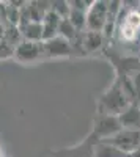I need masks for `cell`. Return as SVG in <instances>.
Listing matches in <instances>:
<instances>
[{"label": "cell", "mask_w": 140, "mask_h": 157, "mask_svg": "<svg viewBox=\"0 0 140 157\" xmlns=\"http://www.w3.org/2000/svg\"><path fill=\"white\" fill-rule=\"evenodd\" d=\"M129 105H131V102H129L128 96H126L124 90L121 86L115 85L109 91H106V93L103 94V98L99 99V113L118 116Z\"/></svg>", "instance_id": "1"}, {"label": "cell", "mask_w": 140, "mask_h": 157, "mask_svg": "<svg viewBox=\"0 0 140 157\" xmlns=\"http://www.w3.org/2000/svg\"><path fill=\"white\" fill-rule=\"evenodd\" d=\"M121 129L123 127L118 116L99 113L93 123V137L98 141H104V140L112 138L113 135H117Z\"/></svg>", "instance_id": "2"}, {"label": "cell", "mask_w": 140, "mask_h": 157, "mask_svg": "<svg viewBox=\"0 0 140 157\" xmlns=\"http://www.w3.org/2000/svg\"><path fill=\"white\" fill-rule=\"evenodd\" d=\"M109 21V6L107 2L98 0L91 2L87 11V29L88 32H103Z\"/></svg>", "instance_id": "3"}, {"label": "cell", "mask_w": 140, "mask_h": 157, "mask_svg": "<svg viewBox=\"0 0 140 157\" xmlns=\"http://www.w3.org/2000/svg\"><path fill=\"white\" fill-rule=\"evenodd\" d=\"M110 145L117 146L123 152L129 154L140 148V130H131V129H121L117 135H113L109 140H104Z\"/></svg>", "instance_id": "4"}, {"label": "cell", "mask_w": 140, "mask_h": 157, "mask_svg": "<svg viewBox=\"0 0 140 157\" xmlns=\"http://www.w3.org/2000/svg\"><path fill=\"white\" fill-rule=\"evenodd\" d=\"M72 52V44L68 39L57 36L54 39L43 43V54H47L49 57H66Z\"/></svg>", "instance_id": "5"}, {"label": "cell", "mask_w": 140, "mask_h": 157, "mask_svg": "<svg viewBox=\"0 0 140 157\" xmlns=\"http://www.w3.org/2000/svg\"><path fill=\"white\" fill-rule=\"evenodd\" d=\"M43 54V43H33V41H22L18 44L14 50V57L19 61H33Z\"/></svg>", "instance_id": "6"}, {"label": "cell", "mask_w": 140, "mask_h": 157, "mask_svg": "<svg viewBox=\"0 0 140 157\" xmlns=\"http://www.w3.org/2000/svg\"><path fill=\"white\" fill-rule=\"evenodd\" d=\"M118 120H120L123 129L140 130V107L131 104L128 109L123 110L118 115Z\"/></svg>", "instance_id": "7"}, {"label": "cell", "mask_w": 140, "mask_h": 157, "mask_svg": "<svg viewBox=\"0 0 140 157\" xmlns=\"http://www.w3.org/2000/svg\"><path fill=\"white\" fill-rule=\"evenodd\" d=\"M95 157H128V154L118 149L117 146L110 145L107 141H96L95 149H93Z\"/></svg>", "instance_id": "8"}, {"label": "cell", "mask_w": 140, "mask_h": 157, "mask_svg": "<svg viewBox=\"0 0 140 157\" xmlns=\"http://www.w3.org/2000/svg\"><path fill=\"white\" fill-rule=\"evenodd\" d=\"M25 41L43 43V24L41 22H29L22 25V32Z\"/></svg>", "instance_id": "9"}, {"label": "cell", "mask_w": 140, "mask_h": 157, "mask_svg": "<svg viewBox=\"0 0 140 157\" xmlns=\"http://www.w3.org/2000/svg\"><path fill=\"white\" fill-rule=\"evenodd\" d=\"M80 44L84 50L95 52L103 44V35H101V32H87V33L84 32L80 36Z\"/></svg>", "instance_id": "10"}, {"label": "cell", "mask_w": 140, "mask_h": 157, "mask_svg": "<svg viewBox=\"0 0 140 157\" xmlns=\"http://www.w3.org/2000/svg\"><path fill=\"white\" fill-rule=\"evenodd\" d=\"M68 19H69V22L74 25V29L77 32H80V30H84V27H87V11L71 8Z\"/></svg>", "instance_id": "11"}, {"label": "cell", "mask_w": 140, "mask_h": 157, "mask_svg": "<svg viewBox=\"0 0 140 157\" xmlns=\"http://www.w3.org/2000/svg\"><path fill=\"white\" fill-rule=\"evenodd\" d=\"M77 35V30L74 29V25L69 22V19H61L60 27H58V36L65 38V39H74Z\"/></svg>", "instance_id": "12"}, {"label": "cell", "mask_w": 140, "mask_h": 157, "mask_svg": "<svg viewBox=\"0 0 140 157\" xmlns=\"http://www.w3.org/2000/svg\"><path fill=\"white\" fill-rule=\"evenodd\" d=\"M50 5H52V6H50V10H52L57 16H60L61 19H68L69 11H71L69 2H52Z\"/></svg>", "instance_id": "13"}, {"label": "cell", "mask_w": 140, "mask_h": 157, "mask_svg": "<svg viewBox=\"0 0 140 157\" xmlns=\"http://www.w3.org/2000/svg\"><path fill=\"white\" fill-rule=\"evenodd\" d=\"M128 157H140V148L135 149V151H132V152H129Z\"/></svg>", "instance_id": "14"}, {"label": "cell", "mask_w": 140, "mask_h": 157, "mask_svg": "<svg viewBox=\"0 0 140 157\" xmlns=\"http://www.w3.org/2000/svg\"><path fill=\"white\" fill-rule=\"evenodd\" d=\"M79 157H95V154H91V155H79Z\"/></svg>", "instance_id": "15"}]
</instances>
